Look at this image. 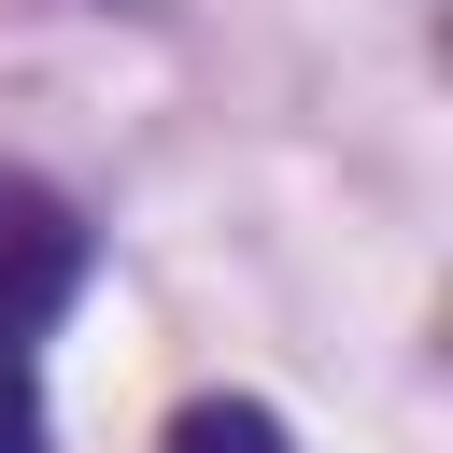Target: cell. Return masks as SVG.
Returning a JSON list of instances; mask_svg holds the SVG:
<instances>
[{"label": "cell", "mask_w": 453, "mask_h": 453, "mask_svg": "<svg viewBox=\"0 0 453 453\" xmlns=\"http://www.w3.org/2000/svg\"><path fill=\"white\" fill-rule=\"evenodd\" d=\"M85 269H99V226L42 170H0V368H28L57 340V311L85 297Z\"/></svg>", "instance_id": "1"}, {"label": "cell", "mask_w": 453, "mask_h": 453, "mask_svg": "<svg viewBox=\"0 0 453 453\" xmlns=\"http://www.w3.org/2000/svg\"><path fill=\"white\" fill-rule=\"evenodd\" d=\"M156 453H297V425H283L269 396H198V411H170Z\"/></svg>", "instance_id": "2"}, {"label": "cell", "mask_w": 453, "mask_h": 453, "mask_svg": "<svg viewBox=\"0 0 453 453\" xmlns=\"http://www.w3.org/2000/svg\"><path fill=\"white\" fill-rule=\"evenodd\" d=\"M0 453H57V425H42V368H0Z\"/></svg>", "instance_id": "3"}]
</instances>
